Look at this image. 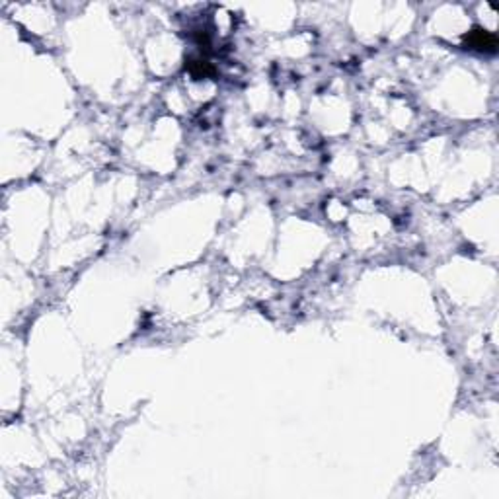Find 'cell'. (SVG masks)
Returning <instances> with one entry per match:
<instances>
[{
  "mask_svg": "<svg viewBox=\"0 0 499 499\" xmlns=\"http://www.w3.org/2000/svg\"><path fill=\"white\" fill-rule=\"evenodd\" d=\"M466 45L480 53H495L498 51V37L488 29L474 27L472 32L466 35Z\"/></svg>",
  "mask_w": 499,
  "mask_h": 499,
  "instance_id": "1",
  "label": "cell"
}]
</instances>
